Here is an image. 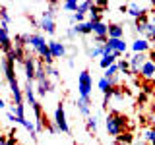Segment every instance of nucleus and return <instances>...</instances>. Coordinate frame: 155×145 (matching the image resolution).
I'll list each match as a JSON object with an SVG mask.
<instances>
[{
	"label": "nucleus",
	"mask_w": 155,
	"mask_h": 145,
	"mask_svg": "<svg viewBox=\"0 0 155 145\" xmlns=\"http://www.w3.org/2000/svg\"><path fill=\"white\" fill-rule=\"evenodd\" d=\"M48 48H51L52 58H68V48L62 41H48Z\"/></svg>",
	"instance_id": "1a4fd4ad"
},
{
	"label": "nucleus",
	"mask_w": 155,
	"mask_h": 145,
	"mask_svg": "<svg viewBox=\"0 0 155 145\" xmlns=\"http://www.w3.org/2000/svg\"><path fill=\"white\" fill-rule=\"evenodd\" d=\"M105 128L109 135H113V137H118V135H122L126 132V128H128V118H126L124 114L120 112H109V116L105 118Z\"/></svg>",
	"instance_id": "f03ea898"
},
{
	"label": "nucleus",
	"mask_w": 155,
	"mask_h": 145,
	"mask_svg": "<svg viewBox=\"0 0 155 145\" xmlns=\"http://www.w3.org/2000/svg\"><path fill=\"white\" fill-rule=\"evenodd\" d=\"M151 50H155V41H151Z\"/></svg>",
	"instance_id": "f704fd0d"
},
{
	"label": "nucleus",
	"mask_w": 155,
	"mask_h": 145,
	"mask_svg": "<svg viewBox=\"0 0 155 145\" xmlns=\"http://www.w3.org/2000/svg\"><path fill=\"white\" fill-rule=\"evenodd\" d=\"M66 64L70 66V68H74V56H68V60H66Z\"/></svg>",
	"instance_id": "2f4dec72"
},
{
	"label": "nucleus",
	"mask_w": 155,
	"mask_h": 145,
	"mask_svg": "<svg viewBox=\"0 0 155 145\" xmlns=\"http://www.w3.org/2000/svg\"><path fill=\"white\" fill-rule=\"evenodd\" d=\"M97 87L101 89V93H103V95H110V93L114 91V85L110 83V81L107 79V77H101V79L97 81Z\"/></svg>",
	"instance_id": "412c9836"
},
{
	"label": "nucleus",
	"mask_w": 155,
	"mask_h": 145,
	"mask_svg": "<svg viewBox=\"0 0 155 145\" xmlns=\"http://www.w3.org/2000/svg\"><path fill=\"white\" fill-rule=\"evenodd\" d=\"M74 31H76V35H91L93 33V23L91 21L78 23V25H74Z\"/></svg>",
	"instance_id": "6ab92c4d"
},
{
	"label": "nucleus",
	"mask_w": 155,
	"mask_h": 145,
	"mask_svg": "<svg viewBox=\"0 0 155 145\" xmlns=\"http://www.w3.org/2000/svg\"><path fill=\"white\" fill-rule=\"evenodd\" d=\"M93 4L101 10V12H105V10L109 8V2H105V0H97V2H93Z\"/></svg>",
	"instance_id": "c756f323"
},
{
	"label": "nucleus",
	"mask_w": 155,
	"mask_h": 145,
	"mask_svg": "<svg viewBox=\"0 0 155 145\" xmlns=\"http://www.w3.org/2000/svg\"><path fill=\"white\" fill-rule=\"evenodd\" d=\"M93 37L95 39H109V25L105 21L93 23Z\"/></svg>",
	"instance_id": "f3484780"
},
{
	"label": "nucleus",
	"mask_w": 155,
	"mask_h": 145,
	"mask_svg": "<svg viewBox=\"0 0 155 145\" xmlns=\"http://www.w3.org/2000/svg\"><path fill=\"white\" fill-rule=\"evenodd\" d=\"M91 89H93V77H91L89 70L80 72V76H78V93H80V97L81 99L91 97Z\"/></svg>",
	"instance_id": "20e7f679"
},
{
	"label": "nucleus",
	"mask_w": 155,
	"mask_h": 145,
	"mask_svg": "<svg viewBox=\"0 0 155 145\" xmlns=\"http://www.w3.org/2000/svg\"><path fill=\"white\" fill-rule=\"evenodd\" d=\"M147 25H149V16H142L140 19H136V23H134L136 33H138L140 37H143V33H145V29H147Z\"/></svg>",
	"instance_id": "aec40b11"
},
{
	"label": "nucleus",
	"mask_w": 155,
	"mask_h": 145,
	"mask_svg": "<svg viewBox=\"0 0 155 145\" xmlns=\"http://www.w3.org/2000/svg\"><path fill=\"white\" fill-rule=\"evenodd\" d=\"M132 50H134V54H145V52L151 50V43H149L147 39L140 37L132 43Z\"/></svg>",
	"instance_id": "f8f14e48"
},
{
	"label": "nucleus",
	"mask_w": 155,
	"mask_h": 145,
	"mask_svg": "<svg viewBox=\"0 0 155 145\" xmlns=\"http://www.w3.org/2000/svg\"><path fill=\"white\" fill-rule=\"evenodd\" d=\"M70 21H72V25H78V23H84V21H85V14H80V12L72 14Z\"/></svg>",
	"instance_id": "bb28decb"
},
{
	"label": "nucleus",
	"mask_w": 155,
	"mask_h": 145,
	"mask_svg": "<svg viewBox=\"0 0 155 145\" xmlns=\"http://www.w3.org/2000/svg\"><path fill=\"white\" fill-rule=\"evenodd\" d=\"M91 6H93V2H91V0H84V2H80V8H78V12H80V14H89Z\"/></svg>",
	"instance_id": "a878e982"
},
{
	"label": "nucleus",
	"mask_w": 155,
	"mask_h": 145,
	"mask_svg": "<svg viewBox=\"0 0 155 145\" xmlns=\"http://www.w3.org/2000/svg\"><path fill=\"white\" fill-rule=\"evenodd\" d=\"M128 62H130V74L136 76V74L142 72L143 64L147 62V56H145V54H134L132 58H128Z\"/></svg>",
	"instance_id": "9d476101"
},
{
	"label": "nucleus",
	"mask_w": 155,
	"mask_h": 145,
	"mask_svg": "<svg viewBox=\"0 0 155 145\" xmlns=\"http://www.w3.org/2000/svg\"><path fill=\"white\" fill-rule=\"evenodd\" d=\"M58 8V2H48V8L41 14V19H39V29L45 31L47 35H54L56 33V23H54V16L56 12L54 10Z\"/></svg>",
	"instance_id": "7ed1b4c3"
},
{
	"label": "nucleus",
	"mask_w": 155,
	"mask_h": 145,
	"mask_svg": "<svg viewBox=\"0 0 155 145\" xmlns=\"http://www.w3.org/2000/svg\"><path fill=\"white\" fill-rule=\"evenodd\" d=\"M118 58H120V54H116V52H105V54L99 58V66L103 68V70H107V68H110L113 64H116Z\"/></svg>",
	"instance_id": "ddd939ff"
},
{
	"label": "nucleus",
	"mask_w": 155,
	"mask_h": 145,
	"mask_svg": "<svg viewBox=\"0 0 155 145\" xmlns=\"http://www.w3.org/2000/svg\"><path fill=\"white\" fill-rule=\"evenodd\" d=\"M149 21H151L153 25H155V14H151V18H149Z\"/></svg>",
	"instance_id": "72a5a7b5"
},
{
	"label": "nucleus",
	"mask_w": 155,
	"mask_h": 145,
	"mask_svg": "<svg viewBox=\"0 0 155 145\" xmlns=\"http://www.w3.org/2000/svg\"><path fill=\"white\" fill-rule=\"evenodd\" d=\"M118 68H120V74L132 76V74H130V62L128 60H118Z\"/></svg>",
	"instance_id": "cd10ccee"
},
{
	"label": "nucleus",
	"mask_w": 155,
	"mask_h": 145,
	"mask_svg": "<svg viewBox=\"0 0 155 145\" xmlns=\"http://www.w3.org/2000/svg\"><path fill=\"white\" fill-rule=\"evenodd\" d=\"M0 19H2V25H8L10 21H12V18H10V14H8V10H6V6H0Z\"/></svg>",
	"instance_id": "393cba45"
},
{
	"label": "nucleus",
	"mask_w": 155,
	"mask_h": 145,
	"mask_svg": "<svg viewBox=\"0 0 155 145\" xmlns=\"http://www.w3.org/2000/svg\"><path fill=\"white\" fill-rule=\"evenodd\" d=\"M37 58L33 54H27L25 62H23V74H25V81L35 83V76H37Z\"/></svg>",
	"instance_id": "39448f33"
},
{
	"label": "nucleus",
	"mask_w": 155,
	"mask_h": 145,
	"mask_svg": "<svg viewBox=\"0 0 155 145\" xmlns=\"http://www.w3.org/2000/svg\"><path fill=\"white\" fill-rule=\"evenodd\" d=\"M151 145H155V139H153V143H151Z\"/></svg>",
	"instance_id": "c9c22d12"
},
{
	"label": "nucleus",
	"mask_w": 155,
	"mask_h": 145,
	"mask_svg": "<svg viewBox=\"0 0 155 145\" xmlns=\"http://www.w3.org/2000/svg\"><path fill=\"white\" fill-rule=\"evenodd\" d=\"M109 39H124V25L110 23L109 25Z\"/></svg>",
	"instance_id": "a211bd4d"
},
{
	"label": "nucleus",
	"mask_w": 155,
	"mask_h": 145,
	"mask_svg": "<svg viewBox=\"0 0 155 145\" xmlns=\"http://www.w3.org/2000/svg\"><path fill=\"white\" fill-rule=\"evenodd\" d=\"M4 108H6V103H4V99L0 97V110H4Z\"/></svg>",
	"instance_id": "473e14b6"
},
{
	"label": "nucleus",
	"mask_w": 155,
	"mask_h": 145,
	"mask_svg": "<svg viewBox=\"0 0 155 145\" xmlns=\"http://www.w3.org/2000/svg\"><path fill=\"white\" fill-rule=\"evenodd\" d=\"M140 76H142L143 79H147V81H153V79H155V62H151V60L147 58V62L143 64L142 72H140Z\"/></svg>",
	"instance_id": "dca6fc26"
},
{
	"label": "nucleus",
	"mask_w": 155,
	"mask_h": 145,
	"mask_svg": "<svg viewBox=\"0 0 155 145\" xmlns=\"http://www.w3.org/2000/svg\"><path fill=\"white\" fill-rule=\"evenodd\" d=\"M78 8H80V2H76V0H66V2H62V10H64V12L76 14Z\"/></svg>",
	"instance_id": "5701e85b"
},
{
	"label": "nucleus",
	"mask_w": 155,
	"mask_h": 145,
	"mask_svg": "<svg viewBox=\"0 0 155 145\" xmlns=\"http://www.w3.org/2000/svg\"><path fill=\"white\" fill-rule=\"evenodd\" d=\"M132 141H134V135L130 134V132H124L122 135L116 137V143H118V145H128V143H132Z\"/></svg>",
	"instance_id": "b1692460"
},
{
	"label": "nucleus",
	"mask_w": 155,
	"mask_h": 145,
	"mask_svg": "<svg viewBox=\"0 0 155 145\" xmlns=\"http://www.w3.org/2000/svg\"><path fill=\"white\" fill-rule=\"evenodd\" d=\"M89 21L91 23H99V21H103V12H101L99 8L95 6H91V10H89Z\"/></svg>",
	"instance_id": "4be33fe9"
},
{
	"label": "nucleus",
	"mask_w": 155,
	"mask_h": 145,
	"mask_svg": "<svg viewBox=\"0 0 155 145\" xmlns=\"http://www.w3.org/2000/svg\"><path fill=\"white\" fill-rule=\"evenodd\" d=\"M128 45L124 43V39H107L105 43V52H116V54H126Z\"/></svg>",
	"instance_id": "0eeeda50"
},
{
	"label": "nucleus",
	"mask_w": 155,
	"mask_h": 145,
	"mask_svg": "<svg viewBox=\"0 0 155 145\" xmlns=\"http://www.w3.org/2000/svg\"><path fill=\"white\" fill-rule=\"evenodd\" d=\"M23 97H25L27 105H31V108H35V106L39 105L37 103V97H35V83L25 81V85H23Z\"/></svg>",
	"instance_id": "9b49d317"
},
{
	"label": "nucleus",
	"mask_w": 155,
	"mask_h": 145,
	"mask_svg": "<svg viewBox=\"0 0 155 145\" xmlns=\"http://www.w3.org/2000/svg\"><path fill=\"white\" fill-rule=\"evenodd\" d=\"M54 126L58 128V132H62V134L70 132V126H68V120H66V110H64V105L62 103L54 110Z\"/></svg>",
	"instance_id": "423d86ee"
},
{
	"label": "nucleus",
	"mask_w": 155,
	"mask_h": 145,
	"mask_svg": "<svg viewBox=\"0 0 155 145\" xmlns=\"http://www.w3.org/2000/svg\"><path fill=\"white\" fill-rule=\"evenodd\" d=\"M85 126H87V130H89V132H97V116H93V118H87V122H85Z\"/></svg>",
	"instance_id": "c85d7f7f"
},
{
	"label": "nucleus",
	"mask_w": 155,
	"mask_h": 145,
	"mask_svg": "<svg viewBox=\"0 0 155 145\" xmlns=\"http://www.w3.org/2000/svg\"><path fill=\"white\" fill-rule=\"evenodd\" d=\"M128 16H132L134 19H140L142 16H147V10H145L142 4H138V2H130L128 4Z\"/></svg>",
	"instance_id": "2eb2a0df"
},
{
	"label": "nucleus",
	"mask_w": 155,
	"mask_h": 145,
	"mask_svg": "<svg viewBox=\"0 0 155 145\" xmlns=\"http://www.w3.org/2000/svg\"><path fill=\"white\" fill-rule=\"evenodd\" d=\"M76 108H78V112L84 116V118H89V114H91V97H87V99H81L80 97Z\"/></svg>",
	"instance_id": "4468645a"
},
{
	"label": "nucleus",
	"mask_w": 155,
	"mask_h": 145,
	"mask_svg": "<svg viewBox=\"0 0 155 145\" xmlns=\"http://www.w3.org/2000/svg\"><path fill=\"white\" fill-rule=\"evenodd\" d=\"M66 37H68V39H74V37H76V31H74V27H70V29L66 31Z\"/></svg>",
	"instance_id": "7c9ffc66"
},
{
	"label": "nucleus",
	"mask_w": 155,
	"mask_h": 145,
	"mask_svg": "<svg viewBox=\"0 0 155 145\" xmlns=\"http://www.w3.org/2000/svg\"><path fill=\"white\" fill-rule=\"evenodd\" d=\"M23 37H25V47H31L33 52H35L45 64L52 66L54 58H52V54H51V48H48L47 39L43 35H39V33H29V35H23Z\"/></svg>",
	"instance_id": "f257e3e1"
},
{
	"label": "nucleus",
	"mask_w": 155,
	"mask_h": 145,
	"mask_svg": "<svg viewBox=\"0 0 155 145\" xmlns=\"http://www.w3.org/2000/svg\"><path fill=\"white\" fill-rule=\"evenodd\" d=\"M12 48H14V41L8 33V25H2V23H0V50L6 54Z\"/></svg>",
	"instance_id": "6e6552de"
}]
</instances>
